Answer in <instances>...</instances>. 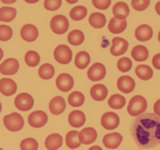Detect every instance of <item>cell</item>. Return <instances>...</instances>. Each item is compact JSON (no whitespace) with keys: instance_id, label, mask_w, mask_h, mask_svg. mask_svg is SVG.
Segmentation results:
<instances>
[{"instance_id":"obj_1","label":"cell","mask_w":160,"mask_h":150,"mask_svg":"<svg viewBox=\"0 0 160 150\" xmlns=\"http://www.w3.org/2000/svg\"><path fill=\"white\" fill-rule=\"evenodd\" d=\"M131 134L141 148H152L160 144V116L143 113L131 125Z\"/></svg>"},{"instance_id":"obj_2","label":"cell","mask_w":160,"mask_h":150,"mask_svg":"<svg viewBox=\"0 0 160 150\" xmlns=\"http://www.w3.org/2000/svg\"><path fill=\"white\" fill-rule=\"evenodd\" d=\"M147 110V101L141 96H135L129 101L127 111L131 116H140Z\"/></svg>"},{"instance_id":"obj_3","label":"cell","mask_w":160,"mask_h":150,"mask_svg":"<svg viewBox=\"0 0 160 150\" xmlns=\"http://www.w3.org/2000/svg\"><path fill=\"white\" fill-rule=\"evenodd\" d=\"M3 122L6 128L12 132L21 130L25 124L23 117L17 112H12L9 115H6L3 119Z\"/></svg>"},{"instance_id":"obj_4","label":"cell","mask_w":160,"mask_h":150,"mask_svg":"<svg viewBox=\"0 0 160 150\" xmlns=\"http://www.w3.org/2000/svg\"><path fill=\"white\" fill-rule=\"evenodd\" d=\"M50 27L54 33L58 35L64 34L69 28V21L66 16L58 14L52 18L50 22Z\"/></svg>"},{"instance_id":"obj_5","label":"cell","mask_w":160,"mask_h":150,"mask_svg":"<svg viewBox=\"0 0 160 150\" xmlns=\"http://www.w3.org/2000/svg\"><path fill=\"white\" fill-rule=\"evenodd\" d=\"M54 58L60 64H68L72 60V52L69 48V46L65 44H60L56 47L54 51Z\"/></svg>"},{"instance_id":"obj_6","label":"cell","mask_w":160,"mask_h":150,"mask_svg":"<svg viewBox=\"0 0 160 150\" xmlns=\"http://www.w3.org/2000/svg\"><path fill=\"white\" fill-rule=\"evenodd\" d=\"M15 107L21 111H28L32 109L34 105L33 97L28 93H22L15 97Z\"/></svg>"},{"instance_id":"obj_7","label":"cell","mask_w":160,"mask_h":150,"mask_svg":"<svg viewBox=\"0 0 160 150\" xmlns=\"http://www.w3.org/2000/svg\"><path fill=\"white\" fill-rule=\"evenodd\" d=\"M87 74H88V78L90 80L100 81V80H104V78L106 77L107 70H106V67L104 66V64L95 62L90 67Z\"/></svg>"},{"instance_id":"obj_8","label":"cell","mask_w":160,"mask_h":150,"mask_svg":"<svg viewBox=\"0 0 160 150\" xmlns=\"http://www.w3.org/2000/svg\"><path fill=\"white\" fill-rule=\"evenodd\" d=\"M48 121L47 114L42 111H36L29 114L28 116V124L35 128L42 127Z\"/></svg>"},{"instance_id":"obj_9","label":"cell","mask_w":160,"mask_h":150,"mask_svg":"<svg viewBox=\"0 0 160 150\" xmlns=\"http://www.w3.org/2000/svg\"><path fill=\"white\" fill-rule=\"evenodd\" d=\"M101 125L106 129L108 130L115 129L120 125V117L115 112H111V111L106 112L103 114L101 118Z\"/></svg>"},{"instance_id":"obj_10","label":"cell","mask_w":160,"mask_h":150,"mask_svg":"<svg viewBox=\"0 0 160 150\" xmlns=\"http://www.w3.org/2000/svg\"><path fill=\"white\" fill-rule=\"evenodd\" d=\"M56 85L59 91L64 92V93L69 92L73 87V79L69 74H66V73L60 74L57 78Z\"/></svg>"},{"instance_id":"obj_11","label":"cell","mask_w":160,"mask_h":150,"mask_svg":"<svg viewBox=\"0 0 160 150\" xmlns=\"http://www.w3.org/2000/svg\"><path fill=\"white\" fill-rule=\"evenodd\" d=\"M128 48V42L120 37H115L112 40V46L110 48V53L115 56L119 57L121 55H123Z\"/></svg>"},{"instance_id":"obj_12","label":"cell","mask_w":160,"mask_h":150,"mask_svg":"<svg viewBox=\"0 0 160 150\" xmlns=\"http://www.w3.org/2000/svg\"><path fill=\"white\" fill-rule=\"evenodd\" d=\"M19 70V62L16 59H7L5 61H3L0 65V73L2 75H14Z\"/></svg>"},{"instance_id":"obj_13","label":"cell","mask_w":160,"mask_h":150,"mask_svg":"<svg viewBox=\"0 0 160 150\" xmlns=\"http://www.w3.org/2000/svg\"><path fill=\"white\" fill-rule=\"evenodd\" d=\"M117 87L121 92L124 94H130L134 91L136 82L129 76H122L117 81Z\"/></svg>"},{"instance_id":"obj_14","label":"cell","mask_w":160,"mask_h":150,"mask_svg":"<svg viewBox=\"0 0 160 150\" xmlns=\"http://www.w3.org/2000/svg\"><path fill=\"white\" fill-rule=\"evenodd\" d=\"M122 136L118 132L108 133L105 135L103 138V143L108 149L118 148L122 143Z\"/></svg>"},{"instance_id":"obj_15","label":"cell","mask_w":160,"mask_h":150,"mask_svg":"<svg viewBox=\"0 0 160 150\" xmlns=\"http://www.w3.org/2000/svg\"><path fill=\"white\" fill-rule=\"evenodd\" d=\"M17 91V84L11 79L0 80V93L5 96H11Z\"/></svg>"},{"instance_id":"obj_16","label":"cell","mask_w":160,"mask_h":150,"mask_svg":"<svg viewBox=\"0 0 160 150\" xmlns=\"http://www.w3.org/2000/svg\"><path fill=\"white\" fill-rule=\"evenodd\" d=\"M38 36H39V30L34 25L28 24L21 28V37L23 40L29 43L34 42L35 40H37Z\"/></svg>"},{"instance_id":"obj_17","label":"cell","mask_w":160,"mask_h":150,"mask_svg":"<svg viewBox=\"0 0 160 150\" xmlns=\"http://www.w3.org/2000/svg\"><path fill=\"white\" fill-rule=\"evenodd\" d=\"M153 35L152 28L148 25H140L135 30V37L139 42H147L152 39Z\"/></svg>"},{"instance_id":"obj_18","label":"cell","mask_w":160,"mask_h":150,"mask_svg":"<svg viewBox=\"0 0 160 150\" xmlns=\"http://www.w3.org/2000/svg\"><path fill=\"white\" fill-rule=\"evenodd\" d=\"M97 139V131L93 127H85L79 132V140L81 143L91 144Z\"/></svg>"},{"instance_id":"obj_19","label":"cell","mask_w":160,"mask_h":150,"mask_svg":"<svg viewBox=\"0 0 160 150\" xmlns=\"http://www.w3.org/2000/svg\"><path fill=\"white\" fill-rule=\"evenodd\" d=\"M68 121L72 127H81L86 122V115L81 111H72L68 116Z\"/></svg>"},{"instance_id":"obj_20","label":"cell","mask_w":160,"mask_h":150,"mask_svg":"<svg viewBox=\"0 0 160 150\" xmlns=\"http://www.w3.org/2000/svg\"><path fill=\"white\" fill-rule=\"evenodd\" d=\"M66 109V103L63 97L55 96L49 103V110L54 115L61 114Z\"/></svg>"},{"instance_id":"obj_21","label":"cell","mask_w":160,"mask_h":150,"mask_svg":"<svg viewBox=\"0 0 160 150\" xmlns=\"http://www.w3.org/2000/svg\"><path fill=\"white\" fill-rule=\"evenodd\" d=\"M114 17L118 20H125L130 13L129 7L124 2H117L112 9Z\"/></svg>"},{"instance_id":"obj_22","label":"cell","mask_w":160,"mask_h":150,"mask_svg":"<svg viewBox=\"0 0 160 150\" xmlns=\"http://www.w3.org/2000/svg\"><path fill=\"white\" fill-rule=\"evenodd\" d=\"M108 90L104 84H95L91 89V96L95 101H103L108 96Z\"/></svg>"},{"instance_id":"obj_23","label":"cell","mask_w":160,"mask_h":150,"mask_svg":"<svg viewBox=\"0 0 160 150\" xmlns=\"http://www.w3.org/2000/svg\"><path fill=\"white\" fill-rule=\"evenodd\" d=\"M63 142L62 136L58 133L50 134L45 140V147L48 150H57L61 147Z\"/></svg>"},{"instance_id":"obj_24","label":"cell","mask_w":160,"mask_h":150,"mask_svg":"<svg viewBox=\"0 0 160 150\" xmlns=\"http://www.w3.org/2000/svg\"><path fill=\"white\" fill-rule=\"evenodd\" d=\"M127 27V22L125 20H118L112 17L108 24V30L113 34H120L125 30Z\"/></svg>"},{"instance_id":"obj_25","label":"cell","mask_w":160,"mask_h":150,"mask_svg":"<svg viewBox=\"0 0 160 150\" xmlns=\"http://www.w3.org/2000/svg\"><path fill=\"white\" fill-rule=\"evenodd\" d=\"M91 62L90 54L86 51H80L76 54L74 64L78 69H85Z\"/></svg>"},{"instance_id":"obj_26","label":"cell","mask_w":160,"mask_h":150,"mask_svg":"<svg viewBox=\"0 0 160 150\" xmlns=\"http://www.w3.org/2000/svg\"><path fill=\"white\" fill-rule=\"evenodd\" d=\"M131 56L136 61H144L149 57V51L144 45L138 44L132 49Z\"/></svg>"},{"instance_id":"obj_27","label":"cell","mask_w":160,"mask_h":150,"mask_svg":"<svg viewBox=\"0 0 160 150\" xmlns=\"http://www.w3.org/2000/svg\"><path fill=\"white\" fill-rule=\"evenodd\" d=\"M136 75L138 76V79H140L141 80H149L152 79L153 72L152 70V68L148 65L145 64H140L138 65L135 71Z\"/></svg>"},{"instance_id":"obj_28","label":"cell","mask_w":160,"mask_h":150,"mask_svg":"<svg viewBox=\"0 0 160 150\" xmlns=\"http://www.w3.org/2000/svg\"><path fill=\"white\" fill-rule=\"evenodd\" d=\"M81 142L79 140V132L76 130H71L66 134V145L70 149H75L80 146Z\"/></svg>"},{"instance_id":"obj_29","label":"cell","mask_w":160,"mask_h":150,"mask_svg":"<svg viewBox=\"0 0 160 150\" xmlns=\"http://www.w3.org/2000/svg\"><path fill=\"white\" fill-rule=\"evenodd\" d=\"M89 22L91 26L94 28H103L106 26L107 19L103 13H93L91 14L89 18Z\"/></svg>"},{"instance_id":"obj_30","label":"cell","mask_w":160,"mask_h":150,"mask_svg":"<svg viewBox=\"0 0 160 150\" xmlns=\"http://www.w3.org/2000/svg\"><path fill=\"white\" fill-rule=\"evenodd\" d=\"M84 40H85L84 33L79 29L72 30L68 35V42L72 45H80L81 44H83Z\"/></svg>"},{"instance_id":"obj_31","label":"cell","mask_w":160,"mask_h":150,"mask_svg":"<svg viewBox=\"0 0 160 150\" xmlns=\"http://www.w3.org/2000/svg\"><path fill=\"white\" fill-rule=\"evenodd\" d=\"M16 16V10L12 7H2L0 8V21L11 22Z\"/></svg>"},{"instance_id":"obj_32","label":"cell","mask_w":160,"mask_h":150,"mask_svg":"<svg viewBox=\"0 0 160 150\" xmlns=\"http://www.w3.org/2000/svg\"><path fill=\"white\" fill-rule=\"evenodd\" d=\"M55 75V68L50 63H44L39 68V76L42 80H50Z\"/></svg>"},{"instance_id":"obj_33","label":"cell","mask_w":160,"mask_h":150,"mask_svg":"<svg viewBox=\"0 0 160 150\" xmlns=\"http://www.w3.org/2000/svg\"><path fill=\"white\" fill-rule=\"evenodd\" d=\"M85 102V96L80 92H72L68 96V103L72 107H80Z\"/></svg>"},{"instance_id":"obj_34","label":"cell","mask_w":160,"mask_h":150,"mask_svg":"<svg viewBox=\"0 0 160 150\" xmlns=\"http://www.w3.org/2000/svg\"><path fill=\"white\" fill-rule=\"evenodd\" d=\"M87 8L84 6H75L70 12V17L74 21H80L86 17L87 15Z\"/></svg>"},{"instance_id":"obj_35","label":"cell","mask_w":160,"mask_h":150,"mask_svg":"<svg viewBox=\"0 0 160 150\" xmlns=\"http://www.w3.org/2000/svg\"><path fill=\"white\" fill-rule=\"evenodd\" d=\"M125 104H126L125 98L122 96L118 95V94L111 96L108 99V106L114 110H120L123 108Z\"/></svg>"},{"instance_id":"obj_36","label":"cell","mask_w":160,"mask_h":150,"mask_svg":"<svg viewBox=\"0 0 160 150\" xmlns=\"http://www.w3.org/2000/svg\"><path fill=\"white\" fill-rule=\"evenodd\" d=\"M40 60H41L40 55L36 51H33V50L28 51L25 56V61L29 67L37 66L40 63Z\"/></svg>"},{"instance_id":"obj_37","label":"cell","mask_w":160,"mask_h":150,"mask_svg":"<svg viewBox=\"0 0 160 150\" xmlns=\"http://www.w3.org/2000/svg\"><path fill=\"white\" fill-rule=\"evenodd\" d=\"M39 144L38 142L33 138L24 139L20 143L21 150H38Z\"/></svg>"},{"instance_id":"obj_38","label":"cell","mask_w":160,"mask_h":150,"mask_svg":"<svg viewBox=\"0 0 160 150\" xmlns=\"http://www.w3.org/2000/svg\"><path fill=\"white\" fill-rule=\"evenodd\" d=\"M132 60L129 59V58H126V57H123L122 59H120L117 62V67L118 69L122 72V73H126L128 71L131 70L132 68Z\"/></svg>"},{"instance_id":"obj_39","label":"cell","mask_w":160,"mask_h":150,"mask_svg":"<svg viewBox=\"0 0 160 150\" xmlns=\"http://www.w3.org/2000/svg\"><path fill=\"white\" fill-rule=\"evenodd\" d=\"M12 29L9 26L1 25L0 26V41L6 42L12 37Z\"/></svg>"},{"instance_id":"obj_40","label":"cell","mask_w":160,"mask_h":150,"mask_svg":"<svg viewBox=\"0 0 160 150\" xmlns=\"http://www.w3.org/2000/svg\"><path fill=\"white\" fill-rule=\"evenodd\" d=\"M131 5L136 11L142 12L149 7L150 1L149 0H133V1L131 2Z\"/></svg>"},{"instance_id":"obj_41","label":"cell","mask_w":160,"mask_h":150,"mask_svg":"<svg viewBox=\"0 0 160 150\" xmlns=\"http://www.w3.org/2000/svg\"><path fill=\"white\" fill-rule=\"evenodd\" d=\"M62 4L61 0H45L44 8L48 11H57Z\"/></svg>"},{"instance_id":"obj_42","label":"cell","mask_w":160,"mask_h":150,"mask_svg":"<svg viewBox=\"0 0 160 150\" xmlns=\"http://www.w3.org/2000/svg\"><path fill=\"white\" fill-rule=\"evenodd\" d=\"M92 4L96 9L107 10L111 5V1L110 0H93Z\"/></svg>"},{"instance_id":"obj_43","label":"cell","mask_w":160,"mask_h":150,"mask_svg":"<svg viewBox=\"0 0 160 150\" xmlns=\"http://www.w3.org/2000/svg\"><path fill=\"white\" fill-rule=\"evenodd\" d=\"M152 65L155 69L160 70V53L156 54L152 58Z\"/></svg>"},{"instance_id":"obj_44","label":"cell","mask_w":160,"mask_h":150,"mask_svg":"<svg viewBox=\"0 0 160 150\" xmlns=\"http://www.w3.org/2000/svg\"><path fill=\"white\" fill-rule=\"evenodd\" d=\"M153 111L156 115L160 116V99H158L153 105Z\"/></svg>"},{"instance_id":"obj_45","label":"cell","mask_w":160,"mask_h":150,"mask_svg":"<svg viewBox=\"0 0 160 150\" xmlns=\"http://www.w3.org/2000/svg\"><path fill=\"white\" fill-rule=\"evenodd\" d=\"M155 12L158 15H160V1L156 3L155 5Z\"/></svg>"},{"instance_id":"obj_46","label":"cell","mask_w":160,"mask_h":150,"mask_svg":"<svg viewBox=\"0 0 160 150\" xmlns=\"http://www.w3.org/2000/svg\"><path fill=\"white\" fill-rule=\"evenodd\" d=\"M89 150H103L99 145H94V146H92Z\"/></svg>"},{"instance_id":"obj_47","label":"cell","mask_w":160,"mask_h":150,"mask_svg":"<svg viewBox=\"0 0 160 150\" xmlns=\"http://www.w3.org/2000/svg\"><path fill=\"white\" fill-rule=\"evenodd\" d=\"M2 58H3V50L0 48V60L2 59Z\"/></svg>"},{"instance_id":"obj_48","label":"cell","mask_w":160,"mask_h":150,"mask_svg":"<svg viewBox=\"0 0 160 150\" xmlns=\"http://www.w3.org/2000/svg\"><path fill=\"white\" fill-rule=\"evenodd\" d=\"M158 41H159V43H160V31L158 32Z\"/></svg>"},{"instance_id":"obj_49","label":"cell","mask_w":160,"mask_h":150,"mask_svg":"<svg viewBox=\"0 0 160 150\" xmlns=\"http://www.w3.org/2000/svg\"><path fill=\"white\" fill-rule=\"evenodd\" d=\"M1 111H2V105H1V103H0V112H1Z\"/></svg>"},{"instance_id":"obj_50","label":"cell","mask_w":160,"mask_h":150,"mask_svg":"<svg viewBox=\"0 0 160 150\" xmlns=\"http://www.w3.org/2000/svg\"><path fill=\"white\" fill-rule=\"evenodd\" d=\"M0 150H3V149H2V148H0Z\"/></svg>"}]
</instances>
